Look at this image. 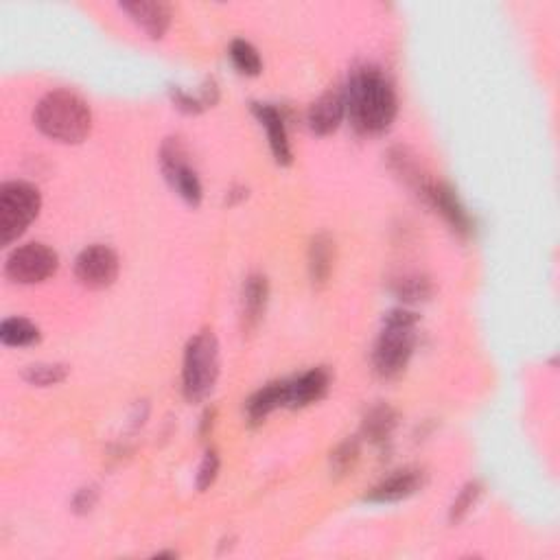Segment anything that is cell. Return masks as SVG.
Listing matches in <instances>:
<instances>
[{
    "label": "cell",
    "instance_id": "obj_24",
    "mask_svg": "<svg viewBox=\"0 0 560 560\" xmlns=\"http://www.w3.org/2000/svg\"><path fill=\"white\" fill-rule=\"evenodd\" d=\"M480 495H482L480 482L466 484L462 488V493L458 495V499H455L453 506H451V523L462 521L466 517V512H469L477 504V499H480Z\"/></svg>",
    "mask_w": 560,
    "mask_h": 560
},
{
    "label": "cell",
    "instance_id": "obj_8",
    "mask_svg": "<svg viewBox=\"0 0 560 560\" xmlns=\"http://www.w3.org/2000/svg\"><path fill=\"white\" fill-rule=\"evenodd\" d=\"M75 276L90 289L110 287L119 276V256L108 245H90L77 256Z\"/></svg>",
    "mask_w": 560,
    "mask_h": 560
},
{
    "label": "cell",
    "instance_id": "obj_14",
    "mask_svg": "<svg viewBox=\"0 0 560 560\" xmlns=\"http://www.w3.org/2000/svg\"><path fill=\"white\" fill-rule=\"evenodd\" d=\"M254 114L256 119L261 121V125L267 130V138H270V147L272 154L276 158L278 165H289L291 162V147H289V138H287V127H285V119L274 105L267 103H254Z\"/></svg>",
    "mask_w": 560,
    "mask_h": 560
},
{
    "label": "cell",
    "instance_id": "obj_18",
    "mask_svg": "<svg viewBox=\"0 0 560 560\" xmlns=\"http://www.w3.org/2000/svg\"><path fill=\"white\" fill-rule=\"evenodd\" d=\"M0 340L5 346H31L40 340V329L25 318H9L0 326Z\"/></svg>",
    "mask_w": 560,
    "mask_h": 560
},
{
    "label": "cell",
    "instance_id": "obj_7",
    "mask_svg": "<svg viewBox=\"0 0 560 560\" xmlns=\"http://www.w3.org/2000/svg\"><path fill=\"white\" fill-rule=\"evenodd\" d=\"M160 165L167 182L178 191V195L186 204L197 206L202 202L200 178H197V173L191 169L189 162H186L184 149L178 140H167L160 154Z\"/></svg>",
    "mask_w": 560,
    "mask_h": 560
},
{
    "label": "cell",
    "instance_id": "obj_4",
    "mask_svg": "<svg viewBox=\"0 0 560 560\" xmlns=\"http://www.w3.org/2000/svg\"><path fill=\"white\" fill-rule=\"evenodd\" d=\"M219 377V344L213 331L197 333L186 344L184 368H182V390L191 403L204 401L215 390Z\"/></svg>",
    "mask_w": 560,
    "mask_h": 560
},
{
    "label": "cell",
    "instance_id": "obj_11",
    "mask_svg": "<svg viewBox=\"0 0 560 560\" xmlns=\"http://www.w3.org/2000/svg\"><path fill=\"white\" fill-rule=\"evenodd\" d=\"M121 9H125L136 25L154 40L162 38L171 25V7L160 0L158 3L156 0H134V3H123Z\"/></svg>",
    "mask_w": 560,
    "mask_h": 560
},
{
    "label": "cell",
    "instance_id": "obj_10",
    "mask_svg": "<svg viewBox=\"0 0 560 560\" xmlns=\"http://www.w3.org/2000/svg\"><path fill=\"white\" fill-rule=\"evenodd\" d=\"M344 114H346L344 92L340 90L324 92V95L309 108V116H307L309 130L315 136H329L340 127Z\"/></svg>",
    "mask_w": 560,
    "mask_h": 560
},
{
    "label": "cell",
    "instance_id": "obj_22",
    "mask_svg": "<svg viewBox=\"0 0 560 560\" xmlns=\"http://www.w3.org/2000/svg\"><path fill=\"white\" fill-rule=\"evenodd\" d=\"M68 375V368L62 364H38V366H29L25 370V381H29L31 385H40V388H46V385H55L64 381Z\"/></svg>",
    "mask_w": 560,
    "mask_h": 560
},
{
    "label": "cell",
    "instance_id": "obj_23",
    "mask_svg": "<svg viewBox=\"0 0 560 560\" xmlns=\"http://www.w3.org/2000/svg\"><path fill=\"white\" fill-rule=\"evenodd\" d=\"M359 460V442L357 440H346L337 447L331 455V469L335 475H346L355 469Z\"/></svg>",
    "mask_w": 560,
    "mask_h": 560
},
{
    "label": "cell",
    "instance_id": "obj_20",
    "mask_svg": "<svg viewBox=\"0 0 560 560\" xmlns=\"http://www.w3.org/2000/svg\"><path fill=\"white\" fill-rule=\"evenodd\" d=\"M230 60L237 66L239 73L250 75V77L259 75L263 68L259 51H256L254 46L245 40H235L230 44Z\"/></svg>",
    "mask_w": 560,
    "mask_h": 560
},
{
    "label": "cell",
    "instance_id": "obj_17",
    "mask_svg": "<svg viewBox=\"0 0 560 560\" xmlns=\"http://www.w3.org/2000/svg\"><path fill=\"white\" fill-rule=\"evenodd\" d=\"M278 407H287V385L285 381L270 383L267 388L256 392L248 401V418L252 423H263Z\"/></svg>",
    "mask_w": 560,
    "mask_h": 560
},
{
    "label": "cell",
    "instance_id": "obj_13",
    "mask_svg": "<svg viewBox=\"0 0 560 560\" xmlns=\"http://www.w3.org/2000/svg\"><path fill=\"white\" fill-rule=\"evenodd\" d=\"M423 486V473L420 471H399L370 490L366 495V501H372V504H394V501H401L412 497L416 490Z\"/></svg>",
    "mask_w": 560,
    "mask_h": 560
},
{
    "label": "cell",
    "instance_id": "obj_3",
    "mask_svg": "<svg viewBox=\"0 0 560 560\" xmlns=\"http://www.w3.org/2000/svg\"><path fill=\"white\" fill-rule=\"evenodd\" d=\"M416 322V315L405 309H394L385 315L383 331L372 353L375 370L381 377H399L410 364L416 346Z\"/></svg>",
    "mask_w": 560,
    "mask_h": 560
},
{
    "label": "cell",
    "instance_id": "obj_16",
    "mask_svg": "<svg viewBox=\"0 0 560 560\" xmlns=\"http://www.w3.org/2000/svg\"><path fill=\"white\" fill-rule=\"evenodd\" d=\"M335 265V241L329 235L313 237L309 245V276L313 285H326Z\"/></svg>",
    "mask_w": 560,
    "mask_h": 560
},
{
    "label": "cell",
    "instance_id": "obj_6",
    "mask_svg": "<svg viewBox=\"0 0 560 560\" xmlns=\"http://www.w3.org/2000/svg\"><path fill=\"white\" fill-rule=\"evenodd\" d=\"M60 259L44 243H27L7 256L5 274L20 285H35L57 272Z\"/></svg>",
    "mask_w": 560,
    "mask_h": 560
},
{
    "label": "cell",
    "instance_id": "obj_21",
    "mask_svg": "<svg viewBox=\"0 0 560 560\" xmlns=\"http://www.w3.org/2000/svg\"><path fill=\"white\" fill-rule=\"evenodd\" d=\"M394 294L403 302L427 300L431 296V283L423 276H405L401 280H396Z\"/></svg>",
    "mask_w": 560,
    "mask_h": 560
},
{
    "label": "cell",
    "instance_id": "obj_15",
    "mask_svg": "<svg viewBox=\"0 0 560 560\" xmlns=\"http://www.w3.org/2000/svg\"><path fill=\"white\" fill-rule=\"evenodd\" d=\"M267 296H270V285L267 278L254 274L243 285V322L248 329H254L265 313Z\"/></svg>",
    "mask_w": 560,
    "mask_h": 560
},
{
    "label": "cell",
    "instance_id": "obj_25",
    "mask_svg": "<svg viewBox=\"0 0 560 560\" xmlns=\"http://www.w3.org/2000/svg\"><path fill=\"white\" fill-rule=\"evenodd\" d=\"M219 473V455L215 451H208L206 458L200 466V473H197V488L206 490L208 486H213Z\"/></svg>",
    "mask_w": 560,
    "mask_h": 560
},
{
    "label": "cell",
    "instance_id": "obj_9",
    "mask_svg": "<svg viewBox=\"0 0 560 560\" xmlns=\"http://www.w3.org/2000/svg\"><path fill=\"white\" fill-rule=\"evenodd\" d=\"M418 191H420V195H423L431 206L438 210L442 217L449 221L451 228L455 232H460V235H466V232H471V217L464 210V206L460 204L458 195L453 193L451 186L442 184V182L420 178Z\"/></svg>",
    "mask_w": 560,
    "mask_h": 560
},
{
    "label": "cell",
    "instance_id": "obj_2",
    "mask_svg": "<svg viewBox=\"0 0 560 560\" xmlns=\"http://www.w3.org/2000/svg\"><path fill=\"white\" fill-rule=\"evenodd\" d=\"M38 130L66 145L81 143L92 127V112L88 103L70 90H53L33 112Z\"/></svg>",
    "mask_w": 560,
    "mask_h": 560
},
{
    "label": "cell",
    "instance_id": "obj_26",
    "mask_svg": "<svg viewBox=\"0 0 560 560\" xmlns=\"http://www.w3.org/2000/svg\"><path fill=\"white\" fill-rule=\"evenodd\" d=\"M95 501H97V490L95 488L79 490V495L75 497V510L77 512H88V510H92V506H95Z\"/></svg>",
    "mask_w": 560,
    "mask_h": 560
},
{
    "label": "cell",
    "instance_id": "obj_1",
    "mask_svg": "<svg viewBox=\"0 0 560 560\" xmlns=\"http://www.w3.org/2000/svg\"><path fill=\"white\" fill-rule=\"evenodd\" d=\"M344 101L350 123L364 136L388 132L399 110L392 81L377 66H359L353 70L344 90Z\"/></svg>",
    "mask_w": 560,
    "mask_h": 560
},
{
    "label": "cell",
    "instance_id": "obj_5",
    "mask_svg": "<svg viewBox=\"0 0 560 560\" xmlns=\"http://www.w3.org/2000/svg\"><path fill=\"white\" fill-rule=\"evenodd\" d=\"M42 197L33 184L14 180L0 186V243L9 245L40 215Z\"/></svg>",
    "mask_w": 560,
    "mask_h": 560
},
{
    "label": "cell",
    "instance_id": "obj_12",
    "mask_svg": "<svg viewBox=\"0 0 560 560\" xmlns=\"http://www.w3.org/2000/svg\"><path fill=\"white\" fill-rule=\"evenodd\" d=\"M331 375L324 368H313L296 379H287V407H305L320 401L329 390Z\"/></svg>",
    "mask_w": 560,
    "mask_h": 560
},
{
    "label": "cell",
    "instance_id": "obj_19",
    "mask_svg": "<svg viewBox=\"0 0 560 560\" xmlns=\"http://www.w3.org/2000/svg\"><path fill=\"white\" fill-rule=\"evenodd\" d=\"M396 427V414L392 407L379 405L375 410H370V414L364 420V434L372 442H385Z\"/></svg>",
    "mask_w": 560,
    "mask_h": 560
}]
</instances>
